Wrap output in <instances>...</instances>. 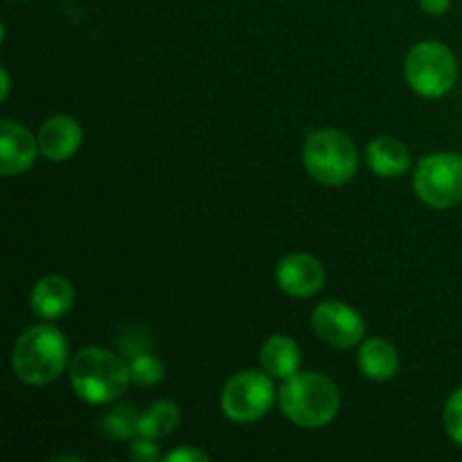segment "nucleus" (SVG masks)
<instances>
[{
	"label": "nucleus",
	"instance_id": "nucleus-13",
	"mask_svg": "<svg viewBox=\"0 0 462 462\" xmlns=\"http://www.w3.org/2000/svg\"><path fill=\"white\" fill-rule=\"evenodd\" d=\"M365 162L373 170V174L382 179H397L411 170V153L402 140L393 135H379L370 140L365 147Z\"/></svg>",
	"mask_w": 462,
	"mask_h": 462
},
{
	"label": "nucleus",
	"instance_id": "nucleus-19",
	"mask_svg": "<svg viewBox=\"0 0 462 462\" xmlns=\"http://www.w3.org/2000/svg\"><path fill=\"white\" fill-rule=\"evenodd\" d=\"M442 420H445V429L451 440L462 447V386L447 400Z\"/></svg>",
	"mask_w": 462,
	"mask_h": 462
},
{
	"label": "nucleus",
	"instance_id": "nucleus-14",
	"mask_svg": "<svg viewBox=\"0 0 462 462\" xmlns=\"http://www.w3.org/2000/svg\"><path fill=\"white\" fill-rule=\"evenodd\" d=\"M260 364L264 373H269L273 379H289L300 373V347L293 338L275 334V337L266 338L264 346H262Z\"/></svg>",
	"mask_w": 462,
	"mask_h": 462
},
{
	"label": "nucleus",
	"instance_id": "nucleus-3",
	"mask_svg": "<svg viewBox=\"0 0 462 462\" xmlns=\"http://www.w3.org/2000/svg\"><path fill=\"white\" fill-rule=\"evenodd\" d=\"M280 411L300 429L328 427L341 409L337 383L320 373H296L280 388Z\"/></svg>",
	"mask_w": 462,
	"mask_h": 462
},
{
	"label": "nucleus",
	"instance_id": "nucleus-2",
	"mask_svg": "<svg viewBox=\"0 0 462 462\" xmlns=\"http://www.w3.org/2000/svg\"><path fill=\"white\" fill-rule=\"evenodd\" d=\"M70 386L88 404H113L131 383L129 364L120 355L90 346L81 347L70 361Z\"/></svg>",
	"mask_w": 462,
	"mask_h": 462
},
{
	"label": "nucleus",
	"instance_id": "nucleus-4",
	"mask_svg": "<svg viewBox=\"0 0 462 462\" xmlns=\"http://www.w3.org/2000/svg\"><path fill=\"white\" fill-rule=\"evenodd\" d=\"M302 165L311 179L323 185H343L359 170V152L347 134L338 129H319L307 135Z\"/></svg>",
	"mask_w": 462,
	"mask_h": 462
},
{
	"label": "nucleus",
	"instance_id": "nucleus-17",
	"mask_svg": "<svg viewBox=\"0 0 462 462\" xmlns=\"http://www.w3.org/2000/svg\"><path fill=\"white\" fill-rule=\"evenodd\" d=\"M138 422L140 413L134 404H117L102 420L104 431L116 440H131L134 436H138Z\"/></svg>",
	"mask_w": 462,
	"mask_h": 462
},
{
	"label": "nucleus",
	"instance_id": "nucleus-16",
	"mask_svg": "<svg viewBox=\"0 0 462 462\" xmlns=\"http://www.w3.org/2000/svg\"><path fill=\"white\" fill-rule=\"evenodd\" d=\"M179 422H180L179 404L171 400H158L153 402L144 413H140L138 436L158 440V438L170 436V433L179 427Z\"/></svg>",
	"mask_w": 462,
	"mask_h": 462
},
{
	"label": "nucleus",
	"instance_id": "nucleus-6",
	"mask_svg": "<svg viewBox=\"0 0 462 462\" xmlns=\"http://www.w3.org/2000/svg\"><path fill=\"white\" fill-rule=\"evenodd\" d=\"M413 188L427 206L447 210L462 203V156L436 152L420 158L415 165Z\"/></svg>",
	"mask_w": 462,
	"mask_h": 462
},
{
	"label": "nucleus",
	"instance_id": "nucleus-23",
	"mask_svg": "<svg viewBox=\"0 0 462 462\" xmlns=\"http://www.w3.org/2000/svg\"><path fill=\"white\" fill-rule=\"evenodd\" d=\"M0 77H3V90H0V99H7V95H9V72H7V68H0Z\"/></svg>",
	"mask_w": 462,
	"mask_h": 462
},
{
	"label": "nucleus",
	"instance_id": "nucleus-11",
	"mask_svg": "<svg viewBox=\"0 0 462 462\" xmlns=\"http://www.w3.org/2000/svg\"><path fill=\"white\" fill-rule=\"evenodd\" d=\"M41 156L52 162H63L75 156L81 147V126L72 116H52L39 129Z\"/></svg>",
	"mask_w": 462,
	"mask_h": 462
},
{
	"label": "nucleus",
	"instance_id": "nucleus-10",
	"mask_svg": "<svg viewBox=\"0 0 462 462\" xmlns=\"http://www.w3.org/2000/svg\"><path fill=\"white\" fill-rule=\"evenodd\" d=\"M36 153H41L39 138L27 126L14 120L0 122V174H25L34 165Z\"/></svg>",
	"mask_w": 462,
	"mask_h": 462
},
{
	"label": "nucleus",
	"instance_id": "nucleus-7",
	"mask_svg": "<svg viewBox=\"0 0 462 462\" xmlns=\"http://www.w3.org/2000/svg\"><path fill=\"white\" fill-rule=\"evenodd\" d=\"M275 402L273 377L260 370H242L226 382L221 411L230 422L251 424L264 418Z\"/></svg>",
	"mask_w": 462,
	"mask_h": 462
},
{
	"label": "nucleus",
	"instance_id": "nucleus-9",
	"mask_svg": "<svg viewBox=\"0 0 462 462\" xmlns=\"http://www.w3.org/2000/svg\"><path fill=\"white\" fill-rule=\"evenodd\" d=\"M275 280H278L280 289L291 298H311L325 287V273L323 264L316 260L314 255L307 253H291V255L282 257L275 269Z\"/></svg>",
	"mask_w": 462,
	"mask_h": 462
},
{
	"label": "nucleus",
	"instance_id": "nucleus-12",
	"mask_svg": "<svg viewBox=\"0 0 462 462\" xmlns=\"http://www.w3.org/2000/svg\"><path fill=\"white\" fill-rule=\"evenodd\" d=\"M75 305V287L63 275H45L32 287L30 310L39 319L52 320L63 319Z\"/></svg>",
	"mask_w": 462,
	"mask_h": 462
},
{
	"label": "nucleus",
	"instance_id": "nucleus-15",
	"mask_svg": "<svg viewBox=\"0 0 462 462\" xmlns=\"http://www.w3.org/2000/svg\"><path fill=\"white\" fill-rule=\"evenodd\" d=\"M356 364L361 373L373 382H388L400 370V355H397V347L386 338H368L361 343Z\"/></svg>",
	"mask_w": 462,
	"mask_h": 462
},
{
	"label": "nucleus",
	"instance_id": "nucleus-22",
	"mask_svg": "<svg viewBox=\"0 0 462 462\" xmlns=\"http://www.w3.org/2000/svg\"><path fill=\"white\" fill-rule=\"evenodd\" d=\"M451 0H420V7L431 16H442L449 9Z\"/></svg>",
	"mask_w": 462,
	"mask_h": 462
},
{
	"label": "nucleus",
	"instance_id": "nucleus-1",
	"mask_svg": "<svg viewBox=\"0 0 462 462\" xmlns=\"http://www.w3.org/2000/svg\"><path fill=\"white\" fill-rule=\"evenodd\" d=\"M70 365L68 341L61 329L50 325H32L16 338L12 350V370L27 386H48Z\"/></svg>",
	"mask_w": 462,
	"mask_h": 462
},
{
	"label": "nucleus",
	"instance_id": "nucleus-20",
	"mask_svg": "<svg viewBox=\"0 0 462 462\" xmlns=\"http://www.w3.org/2000/svg\"><path fill=\"white\" fill-rule=\"evenodd\" d=\"M129 454H131V458L138 460V462H153V460L161 458V451H158L156 440H152V438H144V436H138L134 442H131Z\"/></svg>",
	"mask_w": 462,
	"mask_h": 462
},
{
	"label": "nucleus",
	"instance_id": "nucleus-8",
	"mask_svg": "<svg viewBox=\"0 0 462 462\" xmlns=\"http://www.w3.org/2000/svg\"><path fill=\"white\" fill-rule=\"evenodd\" d=\"M311 329L328 346L347 350L364 341V316L341 300H325L311 311Z\"/></svg>",
	"mask_w": 462,
	"mask_h": 462
},
{
	"label": "nucleus",
	"instance_id": "nucleus-18",
	"mask_svg": "<svg viewBox=\"0 0 462 462\" xmlns=\"http://www.w3.org/2000/svg\"><path fill=\"white\" fill-rule=\"evenodd\" d=\"M129 370H131V382L138 383V386H156L158 382H162L165 377V365L158 356H153L152 352H143V355H135L129 359Z\"/></svg>",
	"mask_w": 462,
	"mask_h": 462
},
{
	"label": "nucleus",
	"instance_id": "nucleus-21",
	"mask_svg": "<svg viewBox=\"0 0 462 462\" xmlns=\"http://www.w3.org/2000/svg\"><path fill=\"white\" fill-rule=\"evenodd\" d=\"M165 462H208L210 456L206 451L197 449V447H180V449L170 451V454L162 456Z\"/></svg>",
	"mask_w": 462,
	"mask_h": 462
},
{
	"label": "nucleus",
	"instance_id": "nucleus-5",
	"mask_svg": "<svg viewBox=\"0 0 462 462\" xmlns=\"http://www.w3.org/2000/svg\"><path fill=\"white\" fill-rule=\"evenodd\" d=\"M404 75L411 88L422 97H442L449 93L458 77L454 52L440 41H422L406 54Z\"/></svg>",
	"mask_w": 462,
	"mask_h": 462
}]
</instances>
